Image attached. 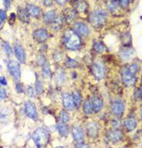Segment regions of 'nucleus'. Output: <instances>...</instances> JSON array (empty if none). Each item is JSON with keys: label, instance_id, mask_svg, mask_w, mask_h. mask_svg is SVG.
I'll return each instance as SVG.
<instances>
[{"label": "nucleus", "instance_id": "nucleus-1", "mask_svg": "<svg viewBox=\"0 0 142 148\" xmlns=\"http://www.w3.org/2000/svg\"><path fill=\"white\" fill-rule=\"evenodd\" d=\"M63 45L67 49L70 50H78L80 49L82 43H81L80 37L74 32L73 29H67L64 32L62 37Z\"/></svg>", "mask_w": 142, "mask_h": 148}, {"label": "nucleus", "instance_id": "nucleus-2", "mask_svg": "<svg viewBox=\"0 0 142 148\" xmlns=\"http://www.w3.org/2000/svg\"><path fill=\"white\" fill-rule=\"evenodd\" d=\"M108 19V12L105 10H96L90 14L89 21L94 28H101Z\"/></svg>", "mask_w": 142, "mask_h": 148}, {"label": "nucleus", "instance_id": "nucleus-3", "mask_svg": "<svg viewBox=\"0 0 142 148\" xmlns=\"http://www.w3.org/2000/svg\"><path fill=\"white\" fill-rule=\"evenodd\" d=\"M32 138H33V140L35 143V145L37 146V148H42L48 144L49 139H50V134L47 129L40 127V128H37L35 132L33 133Z\"/></svg>", "mask_w": 142, "mask_h": 148}, {"label": "nucleus", "instance_id": "nucleus-4", "mask_svg": "<svg viewBox=\"0 0 142 148\" xmlns=\"http://www.w3.org/2000/svg\"><path fill=\"white\" fill-rule=\"evenodd\" d=\"M92 73L96 80H102L106 76V66L105 64L100 60L96 61L92 66Z\"/></svg>", "mask_w": 142, "mask_h": 148}, {"label": "nucleus", "instance_id": "nucleus-5", "mask_svg": "<svg viewBox=\"0 0 142 148\" xmlns=\"http://www.w3.org/2000/svg\"><path fill=\"white\" fill-rule=\"evenodd\" d=\"M7 69H8L11 76L17 82L21 77V68H20L19 63L15 60H11L7 64Z\"/></svg>", "mask_w": 142, "mask_h": 148}, {"label": "nucleus", "instance_id": "nucleus-6", "mask_svg": "<svg viewBox=\"0 0 142 148\" xmlns=\"http://www.w3.org/2000/svg\"><path fill=\"white\" fill-rule=\"evenodd\" d=\"M121 79H122L123 84L126 86H133L136 83L137 78L136 75H133L126 66H123L121 69Z\"/></svg>", "mask_w": 142, "mask_h": 148}, {"label": "nucleus", "instance_id": "nucleus-7", "mask_svg": "<svg viewBox=\"0 0 142 148\" xmlns=\"http://www.w3.org/2000/svg\"><path fill=\"white\" fill-rule=\"evenodd\" d=\"M25 113L26 115L28 116L30 119H32L33 121H36L37 118H38V114H37V110L36 107L35 106V103L31 101H27L25 103Z\"/></svg>", "mask_w": 142, "mask_h": 148}, {"label": "nucleus", "instance_id": "nucleus-8", "mask_svg": "<svg viewBox=\"0 0 142 148\" xmlns=\"http://www.w3.org/2000/svg\"><path fill=\"white\" fill-rule=\"evenodd\" d=\"M124 109H125V106H124V103L122 102V101L116 100L112 103L111 110H112L113 115H114V116L121 117L124 113Z\"/></svg>", "mask_w": 142, "mask_h": 148}, {"label": "nucleus", "instance_id": "nucleus-9", "mask_svg": "<svg viewBox=\"0 0 142 148\" xmlns=\"http://www.w3.org/2000/svg\"><path fill=\"white\" fill-rule=\"evenodd\" d=\"M108 140H111L112 143H118L123 139V133L122 131L118 129H112L109 130L106 134Z\"/></svg>", "mask_w": 142, "mask_h": 148}, {"label": "nucleus", "instance_id": "nucleus-10", "mask_svg": "<svg viewBox=\"0 0 142 148\" xmlns=\"http://www.w3.org/2000/svg\"><path fill=\"white\" fill-rule=\"evenodd\" d=\"M33 38L36 42L43 43L49 38V32L46 29H38L33 32Z\"/></svg>", "mask_w": 142, "mask_h": 148}, {"label": "nucleus", "instance_id": "nucleus-11", "mask_svg": "<svg viewBox=\"0 0 142 148\" xmlns=\"http://www.w3.org/2000/svg\"><path fill=\"white\" fill-rule=\"evenodd\" d=\"M74 32L76 33L79 37L80 36H88L90 34V29L88 28V26L84 23L77 22L74 24Z\"/></svg>", "mask_w": 142, "mask_h": 148}, {"label": "nucleus", "instance_id": "nucleus-12", "mask_svg": "<svg viewBox=\"0 0 142 148\" xmlns=\"http://www.w3.org/2000/svg\"><path fill=\"white\" fill-rule=\"evenodd\" d=\"M26 11L29 13V15H32L35 18H38L41 14V10H40L39 7L33 4V3H27Z\"/></svg>", "mask_w": 142, "mask_h": 148}, {"label": "nucleus", "instance_id": "nucleus-13", "mask_svg": "<svg viewBox=\"0 0 142 148\" xmlns=\"http://www.w3.org/2000/svg\"><path fill=\"white\" fill-rule=\"evenodd\" d=\"M13 49H15V54L16 56V58L19 60V62L25 64L26 63V52L24 49H23V47L16 43L15 44Z\"/></svg>", "mask_w": 142, "mask_h": 148}, {"label": "nucleus", "instance_id": "nucleus-14", "mask_svg": "<svg viewBox=\"0 0 142 148\" xmlns=\"http://www.w3.org/2000/svg\"><path fill=\"white\" fill-rule=\"evenodd\" d=\"M72 133H73V137L74 140H76L77 143L84 142V132L80 126L74 125L72 129Z\"/></svg>", "mask_w": 142, "mask_h": 148}, {"label": "nucleus", "instance_id": "nucleus-15", "mask_svg": "<svg viewBox=\"0 0 142 148\" xmlns=\"http://www.w3.org/2000/svg\"><path fill=\"white\" fill-rule=\"evenodd\" d=\"M62 101H63V106L66 109H68V110H73L74 109L73 95L71 93H68V92L64 93Z\"/></svg>", "mask_w": 142, "mask_h": 148}, {"label": "nucleus", "instance_id": "nucleus-16", "mask_svg": "<svg viewBox=\"0 0 142 148\" xmlns=\"http://www.w3.org/2000/svg\"><path fill=\"white\" fill-rule=\"evenodd\" d=\"M91 102H92V106H93L94 112H99V111L102 109V107H103V100L101 99V97H99V96H94L93 98L91 99Z\"/></svg>", "mask_w": 142, "mask_h": 148}, {"label": "nucleus", "instance_id": "nucleus-17", "mask_svg": "<svg viewBox=\"0 0 142 148\" xmlns=\"http://www.w3.org/2000/svg\"><path fill=\"white\" fill-rule=\"evenodd\" d=\"M87 133L89 137L91 138H96L98 134V131H99V127H98V124L96 123H89L87 124Z\"/></svg>", "mask_w": 142, "mask_h": 148}, {"label": "nucleus", "instance_id": "nucleus-18", "mask_svg": "<svg viewBox=\"0 0 142 148\" xmlns=\"http://www.w3.org/2000/svg\"><path fill=\"white\" fill-rule=\"evenodd\" d=\"M124 126L127 129V131H133L136 128L137 126V121L134 117H128L124 122Z\"/></svg>", "mask_w": 142, "mask_h": 148}, {"label": "nucleus", "instance_id": "nucleus-19", "mask_svg": "<svg viewBox=\"0 0 142 148\" xmlns=\"http://www.w3.org/2000/svg\"><path fill=\"white\" fill-rule=\"evenodd\" d=\"M65 80H66V73H65V71H64L62 69H58L55 71V83L58 86H60V85H62V84H64Z\"/></svg>", "mask_w": 142, "mask_h": 148}, {"label": "nucleus", "instance_id": "nucleus-20", "mask_svg": "<svg viewBox=\"0 0 142 148\" xmlns=\"http://www.w3.org/2000/svg\"><path fill=\"white\" fill-rule=\"evenodd\" d=\"M56 17H57V14L55 11H49L44 14L43 21L44 23H46V24H53Z\"/></svg>", "mask_w": 142, "mask_h": 148}, {"label": "nucleus", "instance_id": "nucleus-21", "mask_svg": "<svg viewBox=\"0 0 142 148\" xmlns=\"http://www.w3.org/2000/svg\"><path fill=\"white\" fill-rule=\"evenodd\" d=\"M88 10V3L86 1L74 2V11L77 12H86Z\"/></svg>", "mask_w": 142, "mask_h": 148}, {"label": "nucleus", "instance_id": "nucleus-22", "mask_svg": "<svg viewBox=\"0 0 142 148\" xmlns=\"http://www.w3.org/2000/svg\"><path fill=\"white\" fill-rule=\"evenodd\" d=\"M64 18H65L68 22H72L73 20L76 17V12L72 9H67L64 12Z\"/></svg>", "mask_w": 142, "mask_h": 148}, {"label": "nucleus", "instance_id": "nucleus-23", "mask_svg": "<svg viewBox=\"0 0 142 148\" xmlns=\"http://www.w3.org/2000/svg\"><path fill=\"white\" fill-rule=\"evenodd\" d=\"M17 14H18L19 19L21 20L22 22L28 23V22L30 21V15H29V13L27 12L26 10L22 9V8H18V12H17Z\"/></svg>", "mask_w": 142, "mask_h": 148}, {"label": "nucleus", "instance_id": "nucleus-24", "mask_svg": "<svg viewBox=\"0 0 142 148\" xmlns=\"http://www.w3.org/2000/svg\"><path fill=\"white\" fill-rule=\"evenodd\" d=\"M64 17L63 16H60V15H57V17L55 18V20L53 21V24H51L52 26V29H55V31H58L62 28V25H63V21H64Z\"/></svg>", "mask_w": 142, "mask_h": 148}, {"label": "nucleus", "instance_id": "nucleus-25", "mask_svg": "<svg viewBox=\"0 0 142 148\" xmlns=\"http://www.w3.org/2000/svg\"><path fill=\"white\" fill-rule=\"evenodd\" d=\"M73 95V103H74V107L78 108L81 105V102H82V97H81V94L78 90H74Z\"/></svg>", "mask_w": 142, "mask_h": 148}, {"label": "nucleus", "instance_id": "nucleus-26", "mask_svg": "<svg viewBox=\"0 0 142 148\" xmlns=\"http://www.w3.org/2000/svg\"><path fill=\"white\" fill-rule=\"evenodd\" d=\"M83 110H84V113L87 114V115H91V114L94 113L91 99L85 100V102H84V103H83Z\"/></svg>", "mask_w": 142, "mask_h": 148}, {"label": "nucleus", "instance_id": "nucleus-27", "mask_svg": "<svg viewBox=\"0 0 142 148\" xmlns=\"http://www.w3.org/2000/svg\"><path fill=\"white\" fill-rule=\"evenodd\" d=\"M57 129H58V132H59V134L61 136H63V137L68 136V134H69V128H68V126H67L65 123H59L58 124H57Z\"/></svg>", "mask_w": 142, "mask_h": 148}, {"label": "nucleus", "instance_id": "nucleus-28", "mask_svg": "<svg viewBox=\"0 0 142 148\" xmlns=\"http://www.w3.org/2000/svg\"><path fill=\"white\" fill-rule=\"evenodd\" d=\"M42 75L44 78H50L52 76V71H51V66L49 63H45L42 66Z\"/></svg>", "mask_w": 142, "mask_h": 148}, {"label": "nucleus", "instance_id": "nucleus-29", "mask_svg": "<svg viewBox=\"0 0 142 148\" xmlns=\"http://www.w3.org/2000/svg\"><path fill=\"white\" fill-rule=\"evenodd\" d=\"M134 54V49L127 48V49H123L121 50V58L122 59H129L131 58V56Z\"/></svg>", "mask_w": 142, "mask_h": 148}, {"label": "nucleus", "instance_id": "nucleus-30", "mask_svg": "<svg viewBox=\"0 0 142 148\" xmlns=\"http://www.w3.org/2000/svg\"><path fill=\"white\" fill-rule=\"evenodd\" d=\"M9 116H10V110L7 108H2L0 110V123L7 122Z\"/></svg>", "mask_w": 142, "mask_h": 148}, {"label": "nucleus", "instance_id": "nucleus-31", "mask_svg": "<svg viewBox=\"0 0 142 148\" xmlns=\"http://www.w3.org/2000/svg\"><path fill=\"white\" fill-rule=\"evenodd\" d=\"M126 68L132 74H133V75H136V73L139 71V65H138V64H136V63H133L129 66H126Z\"/></svg>", "mask_w": 142, "mask_h": 148}, {"label": "nucleus", "instance_id": "nucleus-32", "mask_svg": "<svg viewBox=\"0 0 142 148\" xmlns=\"http://www.w3.org/2000/svg\"><path fill=\"white\" fill-rule=\"evenodd\" d=\"M59 120H60V122L63 123H68L69 121H70L69 113L67 112V111H65V110H62L61 112L59 113Z\"/></svg>", "mask_w": 142, "mask_h": 148}, {"label": "nucleus", "instance_id": "nucleus-33", "mask_svg": "<svg viewBox=\"0 0 142 148\" xmlns=\"http://www.w3.org/2000/svg\"><path fill=\"white\" fill-rule=\"evenodd\" d=\"M94 49L96 50V52L101 53L106 49V47L102 42H96L94 44Z\"/></svg>", "mask_w": 142, "mask_h": 148}, {"label": "nucleus", "instance_id": "nucleus-34", "mask_svg": "<svg viewBox=\"0 0 142 148\" xmlns=\"http://www.w3.org/2000/svg\"><path fill=\"white\" fill-rule=\"evenodd\" d=\"M108 10L112 12H117V9H118V1H109L108 2Z\"/></svg>", "mask_w": 142, "mask_h": 148}, {"label": "nucleus", "instance_id": "nucleus-35", "mask_svg": "<svg viewBox=\"0 0 142 148\" xmlns=\"http://www.w3.org/2000/svg\"><path fill=\"white\" fill-rule=\"evenodd\" d=\"M65 65L70 69H74V68H76V66H77V62L76 61V60L72 59V58H68V59H67L66 63H65Z\"/></svg>", "mask_w": 142, "mask_h": 148}, {"label": "nucleus", "instance_id": "nucleus-36", "mask_svg": "<svg viewBox=\"0 0 142 148\" xmlns=\"http://www.w3.org/2000/svg\"><path fill=\"white\" fill-rule=\"evenodd\" d=\"M35 92L38 94H41L43 92V85L40 82L38 78H36V83H35Z\"/></svg>", "mask_w": 142, "mask_h": 148}, {"label": "nucleus", "instance_id": "nucleus-37", "mask_svg": "<svg viewBox=\"0 0 142 148\" xmlns=\"http://www.w3.org/2000/svg\"><path fill=\"white\" fill-rule=\"evenodd\" d=\"M3 49H4V52L7 55H11L12 54V49L11 46L8 42H3Z\"/></svg>", "mask_w": 142, "mask_h": 148}, {"label": "nucleus", "instance_id": "nucleus-38", "mask_svg": "<svg viewBox=\"0 0 142 148\" xmlns=\"http://www.w3.org/2000/svg\"><path fill=\"white\" fill-rule=\"evenodd\" d=\"M46 63V58L43 54H39L36 57V64L39 66H43Z\"/></svg>", "mask_w": 142, "mask_h": 148}, {"label": "nucleus", "instance_id": "nucleus-39", "mask_svg": "<svg viewBox=\"0 0 142 148\" xmlns=\"http://www.w3.org/2000/svg\"><path fill=\"white\" fill-rule=\"evenodd\" d=\"M7 19V13L3 10H0V28L2 27V25L4 24V22Z\"/></svg>", "mask_w": 142, "mask_h": 148}, {"label": "nucleus", "instance_id": "nucleus-40", "mask_svg": "<svg viewBox=\"0 0 142 148\" xmlns=\"http://www.w3.org/2000/svg\"><path fill=\"white\" fill-rule=\"evenodd\" d=\"M134 99L137 100V101L141 100V88H140V87H137V88L134 89Z\"/></svg>", "mask_w": 142, "mask_h": 148}, {"label": "nucleus", "instance_id": "nucleus-41", "mask_svg": "<svg viewBox=\"0 0 142 148\" xmlns=\"http://www.w3.org/2000/svg\"><path fill=\"white\" fill-rule=\"evenodd\" d=\"M53 59L55 60V62L60 61V60L62 59V52H60V51L55 52V53H53Z\"/></svg>", "mask_w": 142, "mask_h": 148}, {"label": "nucleus", "instance_id": "nucleus-42", "mask_svg": "<svg viewBox=\"0 0 142 148\" xmlns=\"http://www.w3.org/2000/svg\"><path fill=\"white\" fill-rule=\"evenodd\" d=\"M111 125L113 126V129H118L120 126V122L117 119H114L111 122Z\"/></svg>", "mask_w": 142, "mask_h": 148}, {"label": "nucleus", "instance_id": "nucleus-43", "mask_svg": "<svg viewBox=\"0 0 142 148\" xmlns=\"http://www.w3.org/2000/svg\"><path fill=\"white\" fill-rule=\"evenodd\" d=\"M7 98V92L4 87H0V101Z\"/></svg>", "mask_w": 142, "mask_h": 148}, {"label": "nucleus", "instance_id": "nucleus-44", "mask_svg": "<svg viewBox=\"0 0 142 148\" xmlns=\"http://www.w3.org/2000/svg\"><path fill=\"white\" fill-rule=\"evenodd\" d=\"M27 95L30 97H33L35 96V88L33 86H28L27 87Z\"/></svg>", "mask_w": 142, "mask_h": 148}, {"label": "nucleus", "instance_id": "nucleus-45", "mask_svg": "<svg viewBox=\"0 0 142 148\" xmlns=\"http://www.w3.org/2000/svg\"><path fill=\"white\" fill-rule=\"evenodd\" d=\"M15 90L17 91V93H22L24 91V88H23V85L20 83H17L15 85Z\"/></svg>", "mask_w": 142, "mask_h": 148}, {"label": "nucleus", "instance_id": "nucleus-46", "mask_svg": "<svg viewBox=\"0 0 142 148\" xmlns=\"http://www.w3.org/2000/svg\"><path fill=\"white\" fill-rule=\"evenodd\" d=\"M130 4V1H118V6L121 8H127Z\"/></svg>", "mask_w": 142, "mask_h": 148}, {"label": "nucleus", "instance_id": "nucleus-47", "mask_svg": "<svg viewBox=\"0 0 142 148\" xmlns=\"http://www.w3.org/2000/svg\"><path fill=\"white\" fill-rule=\"evenodd\" d=\"M76 148H90V145H88V144L84 143H80L76 146Z\"/></svg>", "mask_w": 142, "mask_h": 148}, {"label": "nucleus", "instance_id": "nucleus-48", "mask_svg": "<svg viewBox=\"0 0 142 148\" xmlns=\"http://www.w3.org/2000/svg\"><path fill=\"white\" fill-rule=\"evenodd\" d=\"M7 80L4 76H2V77H0V85H2V86H7Z\"/></svg>", "mask_w": 142, "mask_h": 148}, {"label": "nucleus", "instance_id": "nucleus-49", "mask_svg": "<svg viewBox=\"0 0 142 148\" xmlns=\"http://www.w3.org/2000/svg\"><path fill=\"white\" fill-rule=\"evenodd\" d=\"M55 3H57L58 5H60V6H63L64 4H66L67 3V1H58V0H56L55 1Z\"/></svg>", "mask_w": 142, "mask_h": 148}, {"label": "nucleus", "instance_id": "nucleus-50", "mask_svg": "<svg viewBox=\"0 0 142 148\" xmlns=\"http://www.w3.org/2000/svg\"><path fill=\"white\" fill-rule=\"evenodd\" d=\"M43 3H44V5H45V6H52L53 1H43Z\"/></svg>", "mask_w": 142, "mask_h": 148}, {"label": "nucleus", "instance_id": "nucleus-51", "mask_svg": "<svg viewBox=\"0 0 142 148\" xmlns=\"http://www.w3.org/2000/svg\"><path fill=\"white\" fill-rule=\"evenodd\" d=\"M3 3H4L5 7H7V8H10V3H11V2H10V1H4V2H3Z\"/></svg>", "mask_w": 142, "mask_h": 148}, {"label": "nucleus", "instance_id": "nucleus-52", "mask_svg": "<svg viewBox=\"0 0 142 148\" xmlns=\"http://www.w3.org/2000/svg\"><path fill=\"white\" fill-rule=\"evenodd\" d=\"M55 148H64V147H62V146H57V147H55Z\"/></svg>", "mask_w": 142, "mask_h": 148}, {"label": "nucleus", "instance_id": "nucleus-53", "mask_svg": "<svg viewBox=\"0 0 142 148\" xmlns=\"http://www.w3.org/2000/svg\"><path fill=\"white\" fill-rule=\"evenodd\" d=\"M31 148H35V147H31Z\"/></svg>", "mask_w": 142, "mask_h": 148}, {"label": "nucleus", "instance_id": "nucleus-54", "mask_svg": "<svg viewBox=\"0 0 142 148\" xmlns=\"http://www.w3.org/2000/svg\"><path fill=\"white\" fill-rule=\"evenodd\" d=\"M0 148H3V147H0Z\"/></svg>", "mask_w": 142, "mask_h": 148}]
</instances>
